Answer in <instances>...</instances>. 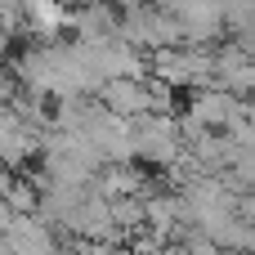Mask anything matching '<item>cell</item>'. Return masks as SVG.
I'll list each match as a JSON object with an SVG mask.
<instances>
[{"label": "cell", "mask_w": 255, "mask_h": 255, "mask_svg": "<svg viewBox=\"0 0 255 255\" xmlns=\"http://www.w3.org/2000/svg\"><path fill=\"white\" fill-rule=\"evenodd\" d=\"M0 54H4V31H0Z\"/></svg>", "instance_id": "cell-1"}]
</instances>
